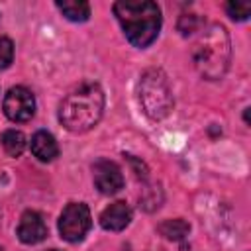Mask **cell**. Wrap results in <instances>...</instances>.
<instances>
[{
	"mask_svg": "<svg viewBox=\"0 0 251 251\" xmlns=\"http://www.w3.org/2000/svg\"><path fill=\"white\" fill-rule=\"evenodd\" d=\"M104 112V92L96 82H82L59 106V122L73 133H84L98 124Z\"/></svg>",
	"mask_w": 251,
	"mask_h": 251,
	"instance_id": "1",
	"label": "cell"
},
{
	"mask_svg": "<svg viewBox=\"0 0 251 251\" xmlns=\"http://www.w3.org/2000/svg\"><path fill=\"white\" fill-rule=\"evenodd\" d=\"M114 14L131 45L143 49L157 39L161 29V10L155 2L122 0L114 4Z\"/></svg>",
	"mask_w": 251,
	"mask_h": 251,
	"instance_id": "2",
	"label": "cell"
},
{
	"mask_svg": "<svg viewBox=\"0 0 251 251\" xmlns=\"http://www.w3.org/2000/svg\"><path fill=\"white\" fill-rule=\"evenodd\" d=\"M231 59V43L224 25L210 24L192 45V61L200 76L218 80L226 75Z\"/></svg>",
	"mask_w": 251,
	"mask_h": 251,
	"instance_id": "3",
	"label": "cell"
},
{
	"mask_svg": "<svg viewBox=\"0 0 251 251\" xmlns=\"http://www.w3.org/2000/svg\"><path fill=\"white\" fill-rule=\"evenodd\" d=\"M139 104L151 120H163L173 110V92L163 71L147 69L139 78Z\"/></svg>",
	"mask_w": 251,
	"mask_h": 251,
	"instance_id": "4",
	"label": "cell"
},
{
	"mask_svg": "<svg viewBox=\"0 0 251 251\" xmlns=\"http://www.w3.org/2000/svg\"><path fill=\"white\" fill-rule=\"evenodd\" d=\"M90 224H92V218H90L88 206L82 202H71L65 206L59 218V233L65 241L76 243L84 239V235L90 229Z\"/></svg>",
	"mask_w": 251,
	"mask_h": 251,
	"instance_id": "5",
	"label": "cell"
},
{
	"mask_svg": "<svg viewBox=\"0 0 251 251\" xmlns=\"http://www.w3.org/2000/svg\"><path fill=\"white\" fill-rule=\"evenodd\" d=\"M4 114L12 122H27L35 114V98L25 86H12L4 96Z\"/></svg>",
	"mask_w": 251,
	"mask_h": 251,
	"instance_id": "6",
	"label": "cell"
},
{
	"mask_svg": "<svg viewBox=\"0 0 251 251\" xmlns=\"http://www.w3.org/2000/svg\"><path fill=\"white\" fill-rule=\"evenodd\" d=\"M92 176L94 184L102 194H116L124 186V175L122 169L108 159H100L92 165Z\"/></svg>",
	"mask_w": 251,
	"mask_h": 251,
	"instance_id": "7",
	"label": "cell"
},
{
	"mask_svg": "<svg viewBox=\"0 0 251 251\" xmlns=\"http://www.w3.org/2000/svg\"><path fill=\"white\" fill-rule=\"evenodd\" d=\"M18 237L22 243H27V245L43 241L47 237V226L43 216L35 210H25L18 224Z\"/></svg>",
	"mask_w": 251,
	"mask_h": 251,
	"instance_id": "8",
	"label": "cell"
},
{
	"mask_svg": "<svg viewBox=\"0 0 251 251\" xmlns=\"http://www.w3.org/2000/svg\"><path fill=\"white\" fill-rule=\"evenodd\" d=\"M131 222V210L126 202H114L100 214V226L110 231H122Z\"/></svg>",
	"mask_w": 251,
	"mask_h": 251,
	"instance_id": "9",
	"label": "cell"
},
{
	"mask_svg": "<svg viewBox=\"0 0 251 251\" xmlns=\"http://www.w3.org/2000/svg\"><path fill=\"white\" fill-rule=\"evenodd\" d=\"M31 153L43 161V163H49L53 161L57 155H59V145L55 141V137L47 131H37L33 137H31Z\"/></svg>",
	"mask_w": 251,
	"mask_h": 251,
	"instance_id": "10",
	"label": "cell"
},
{
	"mask_svg": "<svg viewBox=\"0 0 251 251\" xmlns=\"http://www.w3.org/2000/svg\"><path fill=\"white\" fill-rule=\"evenodd\" d=\"M55 6L61 10V14L71 22H86L90 18V6L88 2L80 0H57Z\"/></svg>",
	"mask_w": 251,
	"mask_h": 251,
	"instance_id": "11",
	"label": "cell"
},
{
	"mask_svg": "<svg viewBox=\"0 0 251 251\" xmlns=\"http://www.w3.org/2000/svg\"><path fill=\"white\" fill-rule=\"evenodd\" d=\"M157 231L165 237V239H171V241H180L188 235L190 231V226L184 222V220H165L157 226Z\"/></svg>",
	"mask_w": 251,
	"mask_h": 251,
	"instance_id": "12",
	"label": "cell"
},
{
	"mask_svg": "<svg viewBox=\"0 0 251 251\" xmlns=\"http://www.w3.org/2000/svg\"><path fill=\"white\" fill-rule=\"evenodd\" d=\"M2 147L10 157H18L25 149V135L18 129H8L2 133Z\"/></svg>",
	"mask_w": 251,
	"mask_h": 251,
	"instance_id": "13",
	"label": "cell"
},
{
	"mask_svg": "<svg viewBox=\"0 0 251 251\" xmlns=\"http://www.w3.org/2000/svg\"><path fill=\"white\" fill-rule=\"evenodd\" d=\"M226 12L231 20H237V22H243L249 18L251 14V4L249 2H243V0H235V2H227L226 4Z\"/></svg>",
	"mask_w": 251,
	"mask_h": 251,
	"instance_id": "14",
	"label": "cell"
},
{
	"mask_svg": "<svg viewBox=\"0 0 251 251\" xmlns=\"http://www.w3.org/2000/svg\"><path fill=\"white\" fill-rule=\"evenodd\" d=\"M200 18L198 16H194V14H184V16H180V20H178V31L182 33V35H188V33H192V31H196L198 27H200Z\"/></svg>",
	"mask_w": 251,
	"mask_h": 251,
	"instance_id": "15",
	"label": "cell"
},
{
	"mask_svg": "<svg viewBox=\"0 0 251 251\" xmlns=\"http://www.w3.org/2000/svg\"><path fill=\"white\" fill-rule=\"evenodd\" d=\"M14 59V45L8 37H0V69H6Z\"/></svg>",
	"mask_w": 251,
	"mask_h": 251,
	"instance_id": "16",
	"label": "cell"
},
{
	"mask_svg": "<svg viewBox=\"0 0 251 251\" xmlns=\"http://www.w3.org/2000/svg\"><path fill=\"white\" fill-rule=\"evenodd\" d=\"M47 251H59V249H47Z\"/></svg>",
	"mask_w": 251,
	"mask_h": 251,
	"instance_id": "17",
	"label": "cell"
}]
</instances>
